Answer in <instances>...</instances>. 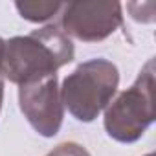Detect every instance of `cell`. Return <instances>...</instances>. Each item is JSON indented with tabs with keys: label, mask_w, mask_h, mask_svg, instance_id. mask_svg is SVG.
Segmentation results:
<instances>
[{
	"label": "cell",
	"mask_w": 156,
	"mask_h": 156,
	"mask_svg": "<svg viewBox=\"0 0 156 156\" xmlns=\"http://www.w3.org/2000/svg\"><path fill=\"white\" fill-rule=\"evenodd\" d=\"M73 44L61 28L50 24L24 37L4 42L2 75L15 85H26L48 75L73 59Z\"/></svg>",
	"instance_id": "cell-1"
},
{
	"label": "cell",
	"mask_w": 156,
	"mask_h": 156,
	"mask_svg": "<svg viewBox=\"0 0 156 156\" xmlns=\"http://www.w3.org/2000/svg\"><path fill=\"white\" fill-rule=\"evenodd\" d=\"M119 85L114 62L96 57L77 66L61 87V99L79 121H94L112 101Z\"/></svg>",
	"instance_id": "cell-2"
},
{
	"label": "cell",
	"mask_w": 156,
	"mask_h": 156,
	"mask_svg": "<svg viewBox=\"0 0 156 156\" xmlns=\"http://www.w3.org/2000/svg\"><path fill=\"white\" fill-rule=\"evenodd\" d=\"M154 61L149 59L141 68L136 83L121 92L107 107L105 129L110 138L121 143H134L154 121Z\"/></svg>",
	"instance_id": "cell-3"
},
{
	"label": "cell",
	"mask_w": 156,
	"mask_h": 156,
	"mask_svg": "<svg viewBox=\"0 0 156 156\" xmlns=\"http://www.w3.org/2000/svg\"><path fill=\"white\" fill-rule=\"evenodd\" d=\"M59 15L62 33L83 42L103 41L123 24L119 2H68Z\"/></svg>",
	"instance_id": "cell-4"
},
{
	"label": "cell",
	"mask_w": 156,
	"mask_h": 156,
	"mask_svg": "<svg viewBox=\"0 0 156 156\" xmlns=\"http://www.w3.org/2000/svg\"><path fill=\"white\" fill-rule=\"evenodd\" d=\"M19 105L30 125L41 136H55L64 118V105L61 99V88L57 85V73L20 85Z\"/></svg>",
	"instance_id": "cell-5"
},
{
	"label": "cell",
	"mask_w": 156,
	"mask_h": 156,
	"mask_svg": "<svg viewBox=\"0 0 156 156\" xmlns=\"http://www.w3.org/2000/svg\"><path fill=\"white\" fill-rule=\"evenodd\" d=\"M17 11L20 13L22 19L30 20V22H46L51 17L59 15L62 9L61 2H15Z\"/></svg>",
	"instance_id": "cell-6"
},
{
	"label": "cell",
	"mask_w": 156,
	"mask_h": 156,
	"mask_svg": "<svg viewBox=\"0 0 156 156\" xmlns=\"http://www.w3.org/2000/svg\"><path fill=\"white\" fill-rule=\"evenodd\" d=\"M46 156H90V152L79 145V143H73V141H66V143H61L57 145L50 154Z\"/></svg>",
	"instance_id": "cell-7"
},
{
	"label": "cell",
	"mask_w": 156,
	"mask_h": 156,
	"mask_svg": "<svg viewBox=\"0 0 156 156\" xmlns=\"http://www.w3.org/2000/svg\"><path fill=\"white\" fill-rule=\"evenodd\" d=\"M4 42L0 39V108H2V99H4V75H2V55H4Z\"/></svg>",
	"instance_id": "cell-8"
},
{
	"label": "cell",
	"mask_w": 156,
	"mask_h": 156,
	"mask_svg": "<svg viewBox=\"0 0 156 156\" xmlns=\"http://www.w3.org/2000/svg\"><path fill=\"white\" fill-rule=\"evenodd\" d=\"M147 156H154V154H152V152H149V154H147Z\"/></svg>",
	"instance_id": "cell-9"
}]
</instances>
